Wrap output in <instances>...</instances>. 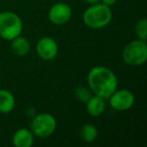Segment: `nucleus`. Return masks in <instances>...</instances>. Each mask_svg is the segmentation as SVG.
I'll use <instances>...</instances> for the list:
<instances>
[{
  "label": "nucleus",
  "mask_w": 147,
  "mask_h": 147,
  "mask_svg": "<svg viewBox=\"0 0 147 147\" xmlns=\"http://www.w3.org/2000/svg\"><path fill=\"white\" fill-rule=\"evenodd\" d=\"M15 107V98L12 93L5 89L0 90V113H10Z\"/></svg>",
  "instance_id": "nucleus-11"
},
{
  "label": "nucleus",
  "mask_w": 147,
  "mask_h": 147,
  "mask_svg": "<svg viewBox=\"0 0 147 147\" xmlns=\"http://www.w3.org/2000/svg\"><path fill=\"white\" fill-rule=\"evenodd\" d=\"M87 82L94 95L104 99H108L118 89V79L114 71L103 65H96L90 69Z\"/></svg>",
  "instance_id": "nucleus-1"
},
{
  "label": "nucleus",
  "mask_w": 147,
  "mask_h": 147,
  "mask_svg": "<svg viewBox=\"0 0 147 147\" xmlns=\"http://www.w3.org/2000/svg\"><path fill=\"white\" fill-rule=\"evenodd\" d=\"M12 143L15 147H31L34 143V135L29 129L20 128L13 134Z\"/></svg>",
  "instance_id": "nucleus-9"
},
{
  "label": "nucleus",
  "mask_w": 147,
  "mask_h": 147,
  "mask_svg": "<svg viewBox=\"0 0 147 147\" xmlns=\"http://www.w3.org/2000/svg\"><path fill=\"white\" fill-rule=\"evenodd\" d=\"M87 112L92 117H99L104 113L106 109V99L100 96H91L87 101Z\"/></svg>",
  "instance_id": "nucleus-10"
},
{
  "label": "nucleus",
  "mask_w": 147,
  "mask_h": 147,
  "mask_svg": "<svg viewBox=\"0 0 147 147\" xmlns=\"http://www.w3.org/2000/svg\"><path fill=\"white\" fill-rule=\"evenodd\" d=\"M57 129V120L49 113H40L32 119L30 130L33 135L39 138H47Z\"/></svg>",
  "instance_id": "nucleus-5"
},
{
  "label": "nucleus",
  "mask_w": 147,
  "mask_h": 147,
  "mask_svg": "<svg viewBox=\"0 0 147 147\" xmlns=\"http://www.w3.org/2000/svg\"><path fill=\"white\" fill-rule=\"evenodd\" d=\"M85 2L88 3V4L92 5V4H96V3H98L100 0H84Z\"/></svg>",
  "instance_id": "nucleus-17"
},
{
  "label": "nucleus",
  "mask_w": 147,
  "mask_h": 147,
  "mask_svg": "<svg viewBox=\"0 0 147 147\" xmlns=\"http://www.w3.org/2000/svg\"><path fill=\"white\" fill-rule=\"evenodd\" d=\"M23 23L21 18L14 12H0V37L5 40H12L22 32Z\"/></svg>",
  "instance_id": "nucleus-3"
},
{
  "label": "nucleus",
  "mask_w": 147,
  "mask_h": 147,
  "mask_svg": "<svg viewBox=\"0 0 147 147\" xmlns=\"http://www.w3.org/2000/svg\"><path fill=\"white\" fill-rule=\"evenodd\" d=\"M73 14L71 8L63 2L53 4L49 10V19L55 25H63L69 22Z\"/></svg>",
  "instance_id": "nucleus-8"
},
{
  "label": "nucleus",
  "mask_w": 147,
  "mask_h": 147,
  "mask_svg": "<svg viewBox=\"0 0 147 147\" xmlns=\"http://www.w3.org/2000/svg\"><path fill=\"white\" fill-rule=\"evenodd\" d=\"M109 105L112 109L116 111H126L132 108L135 102V97L131 91L127 89H117L109 97Z\"/></svg>",
  "instance_id": "nucleus-6"
},
{
  "label": "nucleus",
  "mask_w": 147,
  "mask_h": 147,
  "mask_svg": "<svg viewBox=\"0 0 147 147\" xmlns=\"http://www.w3.org/2000/svg\"><path fill=\"white\" fill-rule=\"evenodd\" d=\"M75 95H76V97L79 99V101H81V102H87L88 99L92 96L90 90L85 88V87H82V86L78 87V88L76 89Z\"/></svg>",
  "instance_id": "nucleus-15"
},
{
  "label": "nucleus",
  "mask_w": 147,
  "mask_h": 147,
  "mask_svg": "<svg viewBox=\"0 0 147 147\" xmlns=\"http://www.w3.org/2000/svg\"><path fill=\"white\" fill-rule=\"evenodd\" d=\"M122 59L125 63L131 67L142 65L147 59L146 40L138 38L129 42L123 49Z\"/></svg>",
  "instance_id": "nucleus-4"
},
{
  "label": "nucleus",
  "mask_w": 147,
  "mask_h": 147,
  "mask_svg": "<svg viewBox=\"0 0 147 147\" xmlns=\"http://www.w3.org/2000/svg\"><path fill=\"white\" fill-rule=\"evenodd\" d=\"M100 1H102L103 4L108 5V6H112V5H114L116 3L117 0H100Z\"/></svg>",
  "instance_id": "nucleus-16"
},
{
  "label": "nucleus",
  "mask_w": 147,
  "mask_h": 147,
  "mask_svg": "<svg viewBox=\"0 0 147 147\" xmlns=\"http://www.w3.org/2000/svg\"><path fill=\"white\" fill-rule=\"evenodd\" d=\"M11 41V51L14 55L18 57H23L26 55L30 51V43L25 37L17 36L13 38Z\"/></svg>",
  "instance_id": "nucleus-12"
},
{
  "label": "nucleus",
  "mask_w": 147,
  "mask_h": 147,
  "mask_svg": "<svg viewBox=\"0 0 147 147\" xmlns=\"http://www.w3.org/2000/svg\"><path fill=\"white\" fill-rule=\"evenodd\" d=\"M112 20V10L110 6L103 3L92 4L85 10L83 21L88 27L93 29H101L106 27Z\"/></svg>",
  "instance_id": "nucleus-2"
},
{
  "label": "nucleus",
  "mask_w": 147,
  "mask_h": 147,
  "mask_svg": "<svg viewBox=\"0 0 147 147\" xmlns=\"http://www.w3.org/2000/svg\"><path fill=\"white\" fill-rule=\"evenodd\" d=\"M135 32L139 39L146 40L147 39V20L146 18H141L137 21L135 26Z\"/></svg>",
  "instance_id": "nucleus-14"
},
{
  "label": "nucleus",
  "mask_w": 147,
  "mask_h": 147,
  "mask_svg": "<svg viewBox=\"0 0 147 147\" xmlns=\"http://www.w3.org/2000/svg\"><path fill=\"white\" fill-rule=\"evenodd\" d=\"M36 53L42 61H53L59 53V45L53 38L43 36L37 41Z\"/></svg>",
  "instance_id": "nucleus-7"
},
{
  "label": "nucleus",
  "mask_w": 147,
  "mask_h": 147,
  "mask_svg": "<svg viewBox=\"0 0 147 147\" xmlns=\"http://www.w3.org/2000/svg\"><path fill=\"white\" fill-rule=\"evenodd\" d=\"M80 136L84 142H94L98 138V129L92 124H85L81 128Z\"/></svg>",
  "instance_id": "nucleus-13"
}]
</instances>
